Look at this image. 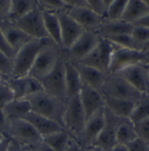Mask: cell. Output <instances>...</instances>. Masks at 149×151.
Returning <instances> with one entry per match:
<instances>
[{"instance_id": "cell-1", "label": "cell", "mask_w": 149, "mask_h": 151, "mask_svg": "<svg viewBox=\"0 0 149 151\" xmlns=\"http://www.w3.org/2000/svg\"><path fill=\"white\" fill-rule=\"evenodd\" d=\"M32 112L57 122L64 128V115L66 100H61L44 91L36 93L26 98Z\"/></svg>"}, {"instance_id": "cell-2", "label": "cell", "mask_w": 149, "mask_h": 151, "mask_svg": "<svg viewBox=\"0 0 149 151\" xmlns=\"http://www.w3.org/2000/svg\"><path fill=\"white\" fill-rule=\"evenodd\" d=\"M53 42L50 39L31 40L16 53L13 59V69L10 78H20L29 74L39 52L46 45Z\"/></svg>"}, {"instance_id": "cell-3", "label": "cell", "mask_w": 149, "mask_h": 151, "mask_svg": "<svg viewBox=\"0 0 149 151\" xmlns=\"http://www.w3.org/2000/svg\"><path fill=\"white\" fill-rule=\"evenodd\" d=\"M7 137L24 149H31L42 142V136L24 119H8Z\"/></svg>"}, {"instance_id": "cell-4", "label": "cell", "mask_w": 149, "mask_h": 151, "mask_svg": "<svg viewBox=\"0 0 149 151\" xmlns=\"http://www.w3.org/2000/svg\"><path fill=\"white\" fill-rule=\"evenodd\" d=\"M86 118L82 108L80 94L66 99L64 115V129L78 142L85 127Z\"/></svg>"}, {"instance_id": "cell-5", "label": "cell", "mask_w": 149, "mask_h": 151, "mask_svg": "<svg viewBox=\"0 0 149 151\" xmlns=\"http://www.w3.org/2000/svg\"><path fill=\"white\" fill-rule=\"evenodd\" d=\"M100 92L103 96L130 101L135 103H138L144 95L116 74H108Z\"/></svg>"}, {"instance_id": "cell-6", "label": "cell", "mask_w": 149, "mask_h": 151, "mask_svg": "<svg viewBox=\"0 0 149 151\" xmlns=\"http://www.w3.org/2000/svg\"><path fill=\"white\" fill-rule=\"evenodd\" d=\"M149 52L143 50H133L115 45L112 52L108 73L115 74L130 65L148 63Z\"/></svg>"}, {"instance_id": "cell-7", "label": "cell", "mask_w": 149, "mask_h": 151, "mask_svg": "<svg viewBox=\"0 0 149 151\" xmlns=\"http://www.w3.org/2000/svg\"><path fill=\"white\" fill-rule=\"evenodd\" d=\"M61 53L62 49L55 43L46 45L39 52L28 75L39 81L53 69Z\"/></svg>"}, {"instance_id": "cell-8", "label": "cell", "mask_w": 149, "mask_h": 151, "mask_svg": "<svg viewBox=\"0 0 149 151\" xmlns=\"http://www.w3.org/2000/svg\"><path fill=\"white\" fill-rule=\"evenodd\" d=\"M43 89L47 93L65 101L66 89L64 80V59L61 53L53 69L39 80Z\"/></svg>"}, {"instance_id": "cell-9", "label": "cell", "mask_w": 149, "mask_h": 151, "mask_svg": "<svg viewBox=\"0 0 149 151\" xmlns=\"http://www.w3.org/2000/svg\"><path fill=\"white\" fill-rule=\"evenodd\" d=\"M13 22L19 28L24 32L30 38L35 40L50 39L44 28L41 8L38 4L26 15ZM51 40V39H50Z\"/></svg>"}, {"instance_id": "cell-10", "label": "cell", "mask_w": 149, "mask_h": 151, "mask_svg": "<svg viewBox=\"0 0 149 151\" xmlns=\"http://www.w3.org/2000/svg\"><path fill=\"white\" fill-rule=\"evenodd\" d=\"M99 40L97 32L85 31L69 49L62 50L63 57L72 63H78L98 45Z\"/></svg>"}, {"instance_id": "cell-11", "label": "cell", "mask_w": 149, "mask_h": 151, "mask_svg": "<svg viewBox=\"0 0 149 151\" xmlns=\"http://www.w3.org/2000/svg\"><path fill=\"white\" fill-rule=\"evenodd\" d=\"M120 117L105 108V124L92 147L102 151H111L117 144L116 131Z\"/></svg>"}, {"instance_id": "cell-12", "label": "cell", "mask_w": 149, "mask_h": 151, "mask_svg": "<svg viewBox=\"0 0 149 151\" xmlns=\"http://www.w3.org/2000/svg\"><path fill=\"white\" fill-rule=\"evenodd\" d=\"M141 93L146 94L149 86V72L148 63L128 66L117 73Z\"/></svg>"}, {"instance_id": "cell-13", "label": "cell", "mask_w": 149, "mask_h": 151, "mask_svg": "<svg viewBox=\"0 0 149 151\" xmlns=\"http://www.w3.org/2000/svg\"><path fill=\"white\" fill-rule=\"evenodd\" d=\"M57 15L60 24L61 49L67 50L81 36L85 30L68 15L66 9L59 12Z\"/></svg>"}, {"instance_id": "cell-14", "label": "cell", "mask_w": 149, "mask_h": 151, "mask_svg": "<svg viewBox=\"0 0 149 151\" xmlns=\"http://www.w3.org/2000/svg\"><path fill=\"white\" fill-rule=\"evenodd\" d=\"M104 124L105 108L97 112L88 120H86L84 129L78 140V143L86 149L92 148L94 145L98 136L100 135L104 127Z\"/></svg>"}, {"instance_id": "cell-15", "label": "cell", "mask_w": 149, "mask_h": 151, "mask_svg": "<svg viewBox=\"0 0 149 151\" xmlns=\"http://www.w3.org/2000/svg\"><path fill=\"white\" fill-rule=\"evenodd\" d=\"M80 99L85 112L86 120H88L100 110L106 108L105 100L100 92L85 84H82L80 88Z\"/></svg>"}, {"instance_id": "cell-16", "label": "cell", "mask_w": 149, "mask_h": 151, "mask_svg": "<svg viewBox=\"0 0 149 151\" xmlns=\"http://www.w3.org/2000/svg\"><path fill=\"white\" fill-rule=\"evenodd\" d=\"M4 81L12 90L15 99H26L36 93L44 91L40 81L29 75L20 78H8Z\"/></svg>"}, {"instance_id": "cell-17", "label": "cell", "mask_w": 149, "mask_h": 151, "mask_svg": "<svg viewBox=\"0 0 149 151\" xmlns=\"http://www.w3.org/2000/svg\"><path fill=\"white\" fill-rule=\"evenodd\" d=\"M68 15L72 18L85 31L97 32L103 19L95 14L88 6L67 7Z\"/></svg>"}, {"instance_id": "cell-18", "label": "cell", "mask_w": 149, "mask_h": 151, "mask_svg": "<svg viewBox=\"0 0 149 151\" xmlns=\"http://www.w3.org/2000/svg\"><path fill=\"white\" fill-rule=\"evenodd\" d=\"M0 29L3 34L4 35L8 44L16 53L25 44L32 40L24 32H23L20 28H19L13 22L10 20L0 22Z\"/></svg>"}, {"instance_id": "cell-19", "label": "cell", "mask_w": 149, "mask_h": 151, "mask_svg": "<svg viewBox=\"0 0 149 151\" xmlns=\"http://www.w3.org/2000/svg\"><path fill=\"white\" fill-rule=\"evenodd\" d=\"M26 122H28L37 132L42 136H47L49 134H52L53 133H57L59 131H62L64 129L57 122L52 121L49 118H46L44 116L37 114L33 112L28 113L24 118Z\"/></svg>"}, {"instance_id": "cell-20", "label": "cell", "mask_w": 149, "mask_h": 151, "mask_svg": "<svg viewBox=\"0 0 149 151\" xmlns=\"http://www.w3.org/2000/svg\"><path fill=\"white\" fill-rule=\"evenodd\" d=\"M80 74L82 84L91 86L94 89L100 90L107 80L108 73L100 71L98 69L81 65L79 63H73Z\"/></svg>"}, {"instance_id": "cell-21", "label": "cell", "mask_w": 149, "mask_h": 151, "mask_svg": "<svg viewBox=\"0 0 149 151\" xmlns=\"http://www.w3.org/2000/svg\"><path fill=\"white\" fill-rule=\"evenodd\" d=\"M134 29V24L124 20L108 21L103 19L97 33L101 38H109L112 36L132 34Z\"/></svg>"}, {"instance_id": "cell-22", "label": "cell", "mask_w": 149, "mask_h": 151, "mask_svg": "<svg viewBox=\"0 0 149 151\" xmlns=\"http://www.w3.org/2000/svg\"><path fill=\"white\" fill-rule=\"evenodd\" d=\"M64 80L67 99L80 94L82 86L80 74L75 65L66 60H64Z\"/></svg>"}, {"instance_id": "cell-23", "label": "cell", "mask_w": 149, "mask_h": 151, "mask_svg": "<svg viewBox=\"0 0 149 151\" xmlns=\"http://www.w3.org/2000/svg\"><path fill=\"white\" fill-rule=\"evenodd\" d=\"M149 14V7L145 0H128L121 20L135 24Z\"/></svg>"}, {"instance_id": "cell-24", "label": "cell", "mask_w": 149, "mask_h": 151, "mask_svg": "<svg viewBox=\"0 0 149 151\" xmlns=\"http://www.w3.org/2000/svg\"><path fill=\"white\" fill-rule=\"evenodd\" d=\"M103 97L105 100L106 108L109 109L112 113H113L115 115L120 118L130 119L134 108L137 105V103L130 101L107 97V96H103Z\"/></svg>"}, {"instance_id": "cell-25", "label": "cell", "mask_w": 149, "mask_h": 151, "mask_svg": "<svg viewBox=\"0 0 149 151\" xmlns=\"http://www.w3.org/2000/svg\"><path fill=\"white\" fill-rule=\"evenodd\" d=\"M42 140L54 151H68L75 142L72 136L64 129L44 136Z\"/></svg>"}, {"instance_id": "cell-26", "label": "cell", "mask_w": 149, "mask_h": 151, "mask_svg": "<svg viewBox=\"0 0 149 151\" xmlns=\"http://www.w3.org/2000/svg\"><path fill=\"white\" fill-rule=\"evenodd\" d=\"M42 13L44 28L46 30L49 38L53 41V43H55L61 48L60 24L57 13L47 12L44 10H42Z\"/></svg>"}, {"instance_id": "cell-27", "label": "cell", "mask_w": 149, "mask_h": 151, "mask_svg": "<svg viewBox=\"0 0 149 151\" xmlns=\"http://www.w3.org/2000/svg\"><path fill=\"white\" fill-rule=\"evenodd\" d=\"M138 138L134 124L128 118H120L116 131V141L118 144L128 146Z\"/></svg>"}, {"instance_id": "cell-28", "label": "cell", "mask_w": 149, "mask_h": 151, "mask_svg": "<svg viewBox=\"0 0 149 151\" xmlns=\"http://www.w3.org/2000/svg\"><path fill=\"white\" fill-rule=\"evenodd\" d=\"M8 119H23L32 111L27 99H14L3 108Z\"/></svg>"}, {"instance_id": "cell-29", "label": "cell", "mask_w": 149, "mask_h": 151, "mask_svg": "<svg viewBox=\"0 0 149 151\" xmlns=\"http://www.w3.org/2000/svg\"><path fill=\"white\" fill-rule=\"evenodd\" d=\"M37 4V0H11L9 19L10 21H15L29 12H31Z\"/></svg>"}, {"instance_id": "cell-30", "label": "cell", "mask_w": 149, "mask_h": 151, "mask_svg": "<svg viewBox=\"0 0 149 151\" xmlns=\"http://www.w3.org/2000/svg\"><path fill=\"white\" fill-rule=\"evenodd\" d=\"M147 118H149V95L144 94L137 103L130 120L133 124H136Z\"/></svg>"}, {"instance_id": "cell-31", "label": "cell", "mask_w": 149, "mask_h": 151, "mask_svg": "<svg viewBox=\"0 0 149 151\" xmlns=\"http://www.w3.org/2000/svg\"><path fill=\"white\" fill-rule=\"evenodd\" d=\"M106 39L119 47L133 49V50H143V45L138 43L134 40L132 34H122V35L112 36Z\"/></svg>"}, {"instance_id": "cell-32", "label": "cell", "mask_w": 149, "mask_h": 151, "mask_svg": "<svg viewBox=\"0 0 149 151\" xmlns=\"http://www.w3.org/2000/svg\"><path fill=\"white\" fill-rule=\"evenodd\" d=\"M128 4V0H112L107 9L105 20L118 21L121 20Z\"/></svg>"}, {"instance_id": "cell-33", "label": "cell", "mask_w": 149, "mask_h": 151, "mask_svg": "<svg viewBox=\"0 0 149 151\" xmlns=\"http://www.w3.org/2000/svg\"><path fill=\"white\" fill-rule=\"evenodd\" d=\"M97 47H98V50H99L101 60L103 62V65H105L106 69L108 72L110 61H111V58H112V52L114 51L115 45L113 43H112L111 41H109L107 39L100 37V40H99V43H98Z\"/></svg>"}, {"instance_id": "cell-34", "label": "cell", "mask_w": 149, "mask_h": 151, "mask_svg": "<svg viewBox=\"0 0 149 151\" xmlns=\"http://www.w3.org/2000/svg\"><path fill=\"white\" fill-rule=\"evenodd\" d=\"M78 63L81 64V65H86V66L95 68V69H98L100 71H102V72H105V73H108L105 65H103V62L101 60V58H100V52H99L97 46Z\"/></svg>"}, {"instance_id": "cell-35", "label": "cell", "mask_w": 149, "mask_h": 151, "mask_svg": "<svg viewBox=\"0 0 149 151\" xmlns=\"http://www.w3.org/2000/svg\"><path fill=\"white\" fill-rule=\"evenodd\" d=\"M112 0H87V6L95 14L105 19L107 12Z\"/></svg>"}, {"instance_id": "cell-36", "label": "cell", "mask_w": 149, "mask_h": 151, "mask_svg": "<svg viewBox=\"0 0 149 151\" xmlns=\"http://www.w3.org/2000/svg\"><path fill=\"white\" fill-rule=\"evenodd\" d=\"M39 7L47 12L58 13L67 8L64 0H37Z\"/></svg>"}, {"instance_id": "cell-37", "label": "cell", "mask_w": 149, "mask_h": 151, "mask_svg": "<svg viewBox=\"0 0 149 151\" xmlns=\"http://www.w3.org/2000/svg\"><path fill=\"white\" fill-rule=\"evenodd\" d=\"M15 99L14 93L4 80L0 81V108H4Z\"/></svg>"}, {"instance_id": "cell-38", "label": "cell", "mask_w": 149, "mask_h": 151, "mask_svg": "<svg viewBox=\"0 0 149 151\" xmlns=\"http://www.w3.org/2000/svg\"><path fill=\"white\" fill-rule=\"evenodd\" d=\"M13 69V60L8 58L0 50V75H2L4 80L11 77Z\"/></svg>"}, {"instance_id": "cell-39", "label": "cell", "mask_w": 149, "mask_h": 151, "mask_svg": "<svg viewBox=\"0 0 149 151\" xmlns=\"http://www.w3.org/2000/svg\"><path fill=\"white\" fill-rule=\"evenodd\" d=\"M132 35L138 43L144 45L146 43L149 42V27L134 25Z\"/></svg>"}, {"instance_id": "cell-40", "label": "cell", "mask_w": 149, "mask_h": 151, "mask_svg": "<svg viewBox=\"0 0 149 151\" xmlns=\"http://www.w3.org/2000/svg\"><path fill=\"white\" fill-rule=\"evenodd\" d=\"M134 128L138 137L149 143V118L134 124Z\"/></svg>"}, {"instance_id": "cell-41", "label": "cell", "mask_w": 149, "mask_h": 151, "mask_svg": "<svg viewBox=\"0 0 149 151\" xmlns=\"http://www.w3.org/2000/svg\"><path fill=\"white\" fill-rule=\"evenodd\" d=\"M0 50L8 57L10 58L11 60H13L15 55H16V52L13 51V49L10 46V45L8 44L4 35L3 34L1 29H0Z\"/></svg>"}, {"instance_id": "cell-42", "label": "cell", "mask_w": 149, "mask_h": 151, "mask_svg": "<svg viewBox=\"0 0 149 151\" xmlns=\"http://www.w3.org/2000/svg\"><path fill=\"white\" fill-rule=\"evenodd\" d=\"M128 148L129 151H149V143L138 137L128 144Z\"/></svg>"}, {"instance_id": "cell-43", "label": "cell", "mask_w": 149, "mask_h": 151, "mask_svg": "<svg viewBox=\"0 0 149 151\" xmlns=\"http://www.w3.org/2000/svg\"><path fill=\"white\" fill-rule=\"evenodd\" d=\"M11 0H0V22L9 19Z\"/></svg>"}, {"instance_id": "cell-44", "label": "cell", "mask_w": 149, "mask_h": 151, "mask_svg": "<svg viewBox=\"0 0 149 151\" xmlns=\"http://www.w3.org/2000/svg\"><path fill=\"white\" fill-rule=\"evenodd\" d=\"M8 129V118L6 117L4 110L0 108V133L4 136H7Z\"/></svg>"}, {"instance_id": "cell-45", "label": "cell", "mask_w": 149, "mask_h": 151, "mask_svg": "<svg viewBox=\"0 0 149 151\" xmlns=\"http://www.w3.org/2000/svg\"><path fill=\"white\" fill-rule=\"evenodd\" d=\"M67 7H81L87 6V0H64Z\"/></svg>"}, {"instance_id": "cell-46", "label": "cell", "mask_w": 149, "mask_h": 151, "mask_svg": "<svg viewBox=\"0 0 149 151\" xmlns=\"http://www.w3.org/2000/svg\"><path fill=\"white\" fill-rule=\"evenodd\" d=\"M11 144V140L7 136L4 137V139L0 142V151H10Z\"/></svg>"}, {"instance_id": "cell-47", "label": "cell", "mask_w": 149, "mask_h": 151, "mask_svg": "<svg viewBox=\"0 0 149 151\" xmlns=\"http://www.w3.org/2000/svg\"><path fill=\"white\" fill-rule=\"evenodd\" d=\"M30 150L32 151H54L52 149H51L46 143H44V142H43V140L41 142H39V143L37 144L36 146L31 148Z\"/></svg>"}, {"instance_id": "cell-48", "label": "cell", "mask_w": 149, "mask_h": 151, "mask_svg": "<svg viewBox=\"0 0 149 151\" xmlns=\"http://www.w3.org/2000/svg\"><path fill=\"white\" fill-rule=\"evenodd\" d=\"M70 150L72 151H88V149H86V148H84V147L80 146V145L76 141L72 144V146H71Z\"/></svg>"}, {"instance_id": "cell-49", "label": "cell", "mask_w": 149, "mask_h": 151, "mask_svg": "<svg viewBox=\"0 0 149 151\" xmlns=\"http://www.w3.org/2000/svg\"><path fill=\"white\" fill-rule=\"evenodd\" d=\"M134 25H140V26L149 27V14L148 16H146L145 18H143L142 19H140V21L137 22Z\"/></svg>"}, {"instance_id": "cell-50", "label": "cell", "mask_w": 149, "mask_h": 151, "mask_svg": "<svg viewBox=\"0 0 149 151\" xmlns=\"http://www.w3.org/2000/svg\"><path fill=\"white\" fill-rule=\"evenodd\" d=\"M111 151H129L128 150V146L126 145H122V144H116Z\"/></svg>"}, {"instance_id": "cell-51", "label": "cell", "mask_w": 149, "mask_h": 151, "mask_svg": "<svg viewBox=\"0 0 149 151\" xmlns=\"http://www.w3.org/2000/svg\"><path fill=\"white\" fill-rule=\"evenodd\" d=\"M10 151H24V150H23V149H22L21 147H20L19 144H17L16 142H12V141H11V144Z\"/></svg>"}, {"instance_id": "cell-52", "label": "cell", "mask_w": 149, "mask_h": 151, "mask_svg": "<svg viewBox=\"0 0 149 151\" xmlns=\"http://www.w3.org/2000/svg\"><path fill=\"white\" fill-rule=\"evenodd\" d=\"M143 50L146 51V52H149V42L146 43L143 45Z\"/></svg>"}, {"instance_id": "cell-53", "label": "cell", "mask_w": 149, "mask_h": 151, "mask_svg": "<svg viewBox=\"0 0 149 151\" xmlns=\"http://www.w3.org/2000/svg\"><path fill=\"white\" fill-rule=\"evenodd\" d=\"M88 151H102L97 148H94V147H92V148H88Z\"/></svg>"}, {"instance_id": "cell-54", "label": "cell", "mask_w": 149, "mask_h": 151, "mask_svg": "<svg viewBox=\"0 0 149 151\" xmlns=\"http://www.w3.org/2000/svg\"><path fill=\"white\" fill-rule=\"evenodd\" d=\"M4 137H5V136H4V134H2L0 133V142H1V141H2V140L4 139Z\"/></svg>"}, {"instance_id": "cell-55", "label": "cell", "mask_w": 149, "mask_h": 151, "mask_svg": "<svg viewBox=\"0 0 149 151\" xmlns=\"http://www.w3.org/2000/svg\"><path fill=\"white\" fill-rule=\"evenodd\" d=\"M146 94L149 95V86H148V92H147V93H146Z\"/></svg>"}, {"instance_id": "cell-56", "label": "cell", "mask_w": 149, "mask_h": 151, "mask_svg": "<svg viewBox=\"0 0 149 151\" xmlns=\"http://www.w3.org/2000/svg\"><path fill=\"white\" fill-rule=\"evenodd\" d=\"M148 72H149V60H148Z\"/></svg>"}, {"instance_id": "cell-57", "label": "cell", "mask_w": 149, "mask_h": 151, "mask_svg": "<svg viewBox=\"0 0 149 151\" xmlns=\"http://www.w3.org/2000/svg\"><path fill=\"white\" fill-rule=\"evenodd\" d=\"M68 151H72V150H68Z\"/></svg>"}]
</instances>
